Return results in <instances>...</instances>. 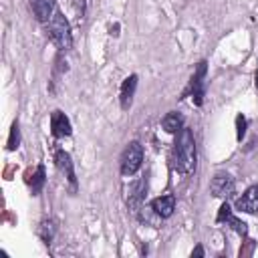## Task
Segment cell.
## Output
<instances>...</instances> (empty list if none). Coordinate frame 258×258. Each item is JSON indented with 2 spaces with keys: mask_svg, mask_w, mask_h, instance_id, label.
I'll use <instances>...</instances> for the list:
<instances>
[{
  "mask_svg": "<svg viewBox=\"0 0 258 258\" xmlns=\"http://www.w3.org/2000/svg\"><path fill=\"white\" fill-rule=\"evenodd\" d=\"M173 167L179 173H194L196 169V141L187 127L177 131L173 143Z\"/></svg>",
  "mask_w": 258,
  "mask_h": 258,
  "instance_id": "cell-1",
  "label": "cell"
},
{
  "mask_svg": "<svg viewBox=\"0 0 258 258\" xmlns=\"http://www.w3.org/2000/svg\"><path fill=\"white\" fill-rule=\"evenodd\" d=\"M46 32H48V38H50L60 50L71 48V44H73L71 26H69V20H67L60 12H54V14L50 16V20L46 22Z\"/></svg>",
  "mask_w": 258,
  "mask_h": 258,
  "instance_id": "cell-2",
  "label": "cell"
},
{
  "mask_svg": "<svg viewBox=\"0 0 258 258\" xmlns=\"http://www.w3.org/2000/svg\"><path fill=\"white\" fill-rule=\"evenodd\" d=\"M141 161H143V147L139 141H131L121 155V173L133 175L141 167Z\"/></svg>",
  "mask_w": 258,
  "mask_h": 258,
  "instance_id": "cell-3",
  "label": "cell"
},
{
  "mask_svg": "<svg viewBox=\"0 0 258 258\" xmlns=\"http://www.w3.org/2000/svg\"><path fill=\"white\" fill-rule=\"evenodd\" d=\"M206 64H208L206 60H200L198 69L189 81V95L194 99V105H198V107H202V103H204V79H206V69H208Z\"/></svg>",
  "mask_w": 258,
  "mask_h": 258,
  "instance_id": "cell-4",
  "label": "cell"
},
{
  "mask_svg": "<svg viewBox=\"0 0 258 258\" xmlns=\"http://www.w3.org/2000/svg\"><path fill=\"white\" fill-rule=\"evenodd\" d=\"M234 187H236V183H234L232 175H228V173H216L210 181V194L214 198H230L234 194Z\"/></svg>",
  "mask_w": 258,
  "mask_h": 258,
  "instance_id": "cell-5",
  "label": "cell"
},
{
  "mask_svg": "<svg viewBox=\"0 0 258 258\" xmlns=\"http://www.w3.org/2000/svg\"><path fill=\"white\" fill-rule=\"evenodd\" d=\"M54 161H56V167L64 173V177L69 179V185H71V191L75 194L77 191V175H75V167H73V161H71V155L64 151V149H58L56 155H54Z\"/></svg>",
  "mask_w": 258,
  "mask_h": 258,
  "instance_id": "cell-6",
  "label": "cell"
},
{
  "mask_svg": "<svg viewBox=\"0 0 258 258\" xmlns=\"http://www.w3.org/2000/svg\"><path fill=\"white\" fill-rule=\"evenodd\" d=\"M236 210H240L244 214H256L258 212V185H250L236 200Z\"/></svg>",
  "mask_w": 258,
  "mask_h": 258,
  "instance_id": "cell-7",
  "label": "cell"
},
{
  "mask_svg": "<svg viewBox=\"0 0 258 258\" xmlns=\"http://www.w3.org/2000/svg\"><path fill=\"white\" fill-rule=\"evenodd\" d=\"M50 133L60 139V137H69L71 135V121L62 111H52L50 113Z\"/></svg>",
  "mask_w": 258,
  "mask_h": 258,
  "instance_id": "cell-8",
  "label": "cell"
},
{
  "mask_svg": "<svg viewBox=\"0 0 258 258\" xmlns=\"http://www.w3.org/2000/svg\"><path fill=\"white\" fill-rule=\"evenodd\" d=\"M151 210H153V214L157 216V218H169L171 214H173V210H175V196H171V194H165V196H159V198H155L153 202H151Z\"/></svg>",
  "mask_w": 258,
  "mask_h": 258,
  "instance_id": "cell-9",
  "label": "cell"
},
{
  "mask_svg": "<svg viewBox=\"0 0 258 258\" xmlns=\"http://www.w3.org/2000/svg\"><path fill=\"white\" fill-rule=\"evenodd\" d=\"M218 222H226V224H230L240 236H246L248 234V226H246V222H242V220H238L234 214H232V208L228 206V204H222L220 206V210H218V218H216Z\"/></svg>",
  "mask_w": 258,
  "mask_h": 258,
  "instance_id": "cell-10",
  "label": "cell"
},
{
  "mask_svg": "<svg viewBox=\"0 0 258 258\" xmlns=\"http://www.w3.org/2000/svg\"><path fill=\"white\" fill-rule=\"evenodd\" d=\"M135 89H137V75H129L123 85H121V93H119V101H121V109H129L131 103H133V95H135Z\"/></svg>",
  "mask_w": 258,
  "mask_h": 258,
  "instance_id": "cell-11",
  "label": "cell"
},
{
  "mask_svg": "<svg viewBox=\"0 0 258 258\" xmlns=\"http://www.w3.org/2000/svg\"><path fill=\"white\" fill-rule=\"evenodd\" d=\"M32 10L40 22H48L54 14V0H32Z\"/></svg>",
  "mask_w": 258,
  "mask_h": 258,
  "instance_id": "cell-12",
  "label": "cell"
},
{
  "mask_svg": "<svg viewBox=\"0 0 258 258\" xmlns=\"http://www.w3.org/2000/svg\"><path fill=\"white\" fill-rule=\"evenodd\" d=\"M161 127L167 133H177L179 129H183V115L177 111H169L163 119H161Z\"/></svg>",
  "mask_w": 258,
  "mask_h": 258,
  "instance_id": "cell-13",
  "label": "cell"
},
{
  "mask_svg": "<svg viewBox=\"0 0 258 258\" xmlns=\"http://www.w3.org/2000/svg\"><path fill=\"white\" fill-rule=\"evenodd\" d=\"M54 232H56V226L52 220H42L40 226H38V236L42 238L44 244H50L52 238H54Z\"/></svg>",
  "mask_w": 258,
  "mask_h": 258,
  "instance_id": "cell-14",
  "label": "cell"
},
{
  "mask_svg": "<svg viewBox=\"0 0 258 258\" xmlns=\"http://www.w3.org/2000/svg\"><path fill=\"white\" fill-rule=\"evenodd\" d=\"M44 181H46V177H44V165H36V171H34L32 181H30L32 196H38L40 194V189L44 187Z\"/></svg>",
  "mask_w": 258,
  "mask_h": 258,
  "instance_id": "cell-15",
  "label": "cell"
},
{
  "mask_svg": "<svg viewBox=\"0 0 258 258\" xmlns=\"http://www.w3.org/2000/svg\"><path fill=\"white\" fill-rule=\"evenodd\" d=\"M8 151H14V149H18V145H20V127H18V121H14L12 123V127H10V135H8Z\"/></svg>",
  "mask_w": 258,
  "mask_h": 258,
  "instance_id": "cell-16",
  "label": "cell"
},
{
  "mask_svg": "<svg viewBox=\"0 0 258 258\" xmlns=\"http://www.w3.org/2000/svg\"><path fill=\"white\" fill-rule=\"evenodd\" d=\"M143 189H145V179H139V181L133 185V189H131V194H129V200H127L133 208L141 202V198H143Z\"/></svg>",
  "mask_w": 258,
  "mask_h": 258,
  "instance_id": "cell-17",
  "label": "cell"
},
{
  "mask_svg": "<svg viewBox=\"0 0 258 258\" xmlns=\"http://www.w3.org/2000/svg\"><path fill=\"white\" fill-rule=\"evenodd\" d=\"M244 135H246V117L240 113V115H236V137H238V141H242Z\"/></svg>",
  "mask_w": 258,
  "mask_h": 258,
  "instance_id": "cell-18",
  "label": "cell"
},
{
  "mask_svg": "<svg viewBox=\"0 0 258 258\" xmlns=\"http://www.w3.org/2000/svg\"><path fill=\"white\" fill-rule=\"evenodd\" d=\"M191 256H204V248L202 246H196L194 252H191Z\"/></svg>",
  "mask_w": 258,
  "mask_h": 258,
  "instance_id": "cell-19",
  "label": "cell"
},
{
  "mask_svg": "<svg viewBox=\"0 0 258 258\" xmlns=\"http://www.w3.org/2000/svg\"><path fill=\"white\" fill-rule=\"evenodd\" d=\"M117 28H119L117 24H115V26H111V34H115V36H117V34H119V32H117Z\"/></svg>",
  "mask_w": 258,
  "mask_h": 258,
  "instance_id": "cell-20",
  "label": "cell"
},
{
  "mask_svg": "<svg viewBox=\"0 0 258 258\" xmlns=\"http://www.w3.org/2000/svg\"><path fill=\"white\" fill-rule=\"evenodd\" d=\"M254 81H256V89H258V71H256V75H254Z\"/></svg>",
  "mask_w": 258,
  "mask_h": 258,
  "instance_id": "cell-21",
  "label": "cell"
}]
</instances>
